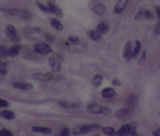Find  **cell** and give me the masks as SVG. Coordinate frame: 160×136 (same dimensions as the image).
<instances>
[{"mask_svg": "<svg viewBox=\"0 0 160 136\" xmlns=\"http://www.w3.org/2000/svg\"><path fill=\"white\" fill-rule=\"evenodd\" d=\"M87 110L92 114H101V115H109L111 110L109 107L100 105L97 103H89L87 106Z\"/></svg>", "mask_w": 160, "mask_h": 136, "instance_id": "6da1fadb", "label": "cell"}, {"mask_svg": "<svg viewBox=\"0 0 160 136\" xmlns=\"http://www.w3.org/2000/svg\"><path fill=\"white\" fill-rule=\"evenodd\" d=\"M34 51L35 53L41 54V55H47L49 53H52V48L51 46L46 44V43H42V44H37L34 45Z\"/></svg>", "mask_w": 160, "mask_h": 136, "instance_id": "7a4b0ae2", "label": "cell"}, {"mask_svg": "<svg viewBox=\"0 0 160 136\" xmlns=\"http://www.w3.org/2000/svg\"><path fill=\"white\" fill-rule=\"evenodd\" d=\"M6 33L9 39L14 43H18L20 41L21 38L19 37V35L17 34V30H16L15 27L13 25H8L6 29Z\"/></svg>", "mask_w": 160, "mask_h": 136, "instance_id": "3957f363", "label": "cell"}, {"mask_svg": "<svg viewBox=\"0 0 160 136\" xmlns=\"http://www.w3.org/2000/svg\"><path fill=\"white\" fill-rule=\"evenodd\" d=\"M132 111H133V110L128 109L127 107H126V108H122V109L117 110V112H116V117H117V118L119 119V120H127V119H129L130 117H131V116H132Z\"/></svg>", "mask_w": 160, "mask_h": 136, "instance_id": "277c9868", "label": "cell"}, {"mask_svg": "<svg viewBox=\"0 0 160 136\" xmlns=\"http://www.w3.org/2000/svg\"><path fill=\"white\" fill-rule=\"evenodd\" d=\"M32 77H33V79L39 81V82H43V83L49 82V81L53 80L54 78L53 75L51 73H41V72L35 73L34 75L32 76Z\"/></svg>", "mask_w": 160, "mask_h": 136, "instance_id": "5b68a950", "label": "cell"}, {"mask_svg": "<svg viewBox=\"0 0 160 136\" xmlns=\"http://www.w3.org/2000/svg\"><path fill=\"white\" fill-rule=\"evenodd\" d=\"M133 49L132 42L127 41L125 44L124 49H123V57L125 61H130L131 59L133 58Z\"/></svg>", "mask_w": 160, "mask_h": 136, "instance_id": "8992f818", "label": "cell"}, {"mask_svg": "<svg viewBox=\"0 0 160 136\" xmlns=\"http://www.w3.org/2000/svg\"><path fill=\"white\" fill-rule=\"evenodd\" d=\"M49 65H50V67H51L52 70L54 73H59L61 71V62L56 57H53L52 56V57L49 58Z\"/></svg>", "mask_w": 160, "mask_h": 136, "instance_id": "52a82bcc", "label": "cell"}, {"mask_svg": "<svg viewBox=\"0 0 160 136\" xmlns=\"http://www.w3.org/2000/svg\"><path fill=\"white\" fill-rule=\"evenodd\" d=\"M128 4H129V1H127V0H120V1H117V3L114 6L115 14H120L125 9V7L127 6Z\"/></svg>", "mask_w": 160, "mask_h": 136, "instance_id": "ba28073f", "label": "cell"}, {"mask_svg": "<svg viewBox=\"0 0 160 136\" xmlns=\"http://www.w3.org/2000/svg\"><path fill=\"white\" fill-rule=\"evenodd\" d=\"M101 127L100 125H96V124H92V125H85V126H81V135L82 134H89L91 132L96 131Z\"/></svg>", "mask_w": 160, "mask_h": 136, "instance_id": "9c48e42d", "label": "cell"}, {"mask_svg": "<svg viewBox=\"0 0 160 136\" xmlns=\"http://www.w3.org/2000/svg\"><path fill=\"white\" fill-rule=\"evenodd\" d=\"M137 97L133 93H131L129 96L126 98V100H125V104L127 105V108L130 109H132V110L134 109V108L137 105Z\"/></svg>", "mask_w": 160, "mask_h": 136, "instance_id": "30bf717a", "label": "cell"}, {"mask_svg": "<svg viewBox=\"0 0 160 136\" xmlns=\"http://www.w3.org/2000/svg\"><path fill=\"white\" fill-rule=\"evenodd\" d=\"M13 86L16 89L23 91H30L33 88V84L29 82H15L13 84Z\"/></svg>", "mask_w": 160, "mask_h": 136, "instance_id": "8fae6325", "label": "cell"}, {"mask_svg": "<svg viewBox=\"0 0 160 136\" xmlns=\"http://www.w3.org/2000/svg\"><path fill=\"white\" fill-rule=\"evenodd\" d=\"M131 134H132V126H131V125H129V124H125V125H123L122 126H121V128L117 132L116 135L126 136L129 135Z\"/></svg>", "mask_w": 160, "mask_h": 136, "instance_id": "7c38bea8", "label": "cell"}, {"mask_svg": "<svg viewBox=\"0 0 160 136\" xmlns=\"http://www.w3.org/2000/svg\"><path fill=\"white\" fill-rule=\"evenodd\" d=\"M47 7H48V9L50 10L51 13L54 14L56 16H58V17H62V15H63L62 11H61V9H60V7L57 6L53 2L49 1V2L47 3Z\"/></svg>", "mask_w": 160, "mask_h": 136, "instance_id": "4fadbf2b", "label": "cell"}, {"mask_svg": "<svg viewBox=\"0 0 160 136\" xmlns=\"http://www.w3.org/2000/svg\"><path fill=\"white\" fill-rule=\"evenodd\" d=\"M92 12L95 14L96 15H103L105 14V12H106V6L103 5V4H95L92 8Z\"/></svg>", "mask_w": 160, "mask_h": 136, "instance_id": "5bb4252c", "label": "cell"}, {"mask_svg": "<svg viewBox=\"0 0 160 136\" xmlns=\"http://www.w3.org/2000/svg\"><path fill=\"white\" fill-rule=\"evenodd\" d=\"M109 30V26L107 23H100L99 25L96 27V31L101 34V36L104 35V34H107Z\"/></svg>", "mask_w": 160, "mask_h": 136, "instance_id": "9a60e30c", "label": "cell"}, {"mask_svg": "<svg viewBox=\"0 0 160 136\" xmlns=\"http://www.w3.org/2000/svg\"><path fill=\"white\" fill-rule=\"evenodd\" d=\"M31 130L33 133H40V134H51L53 132L51 128L43 127V126H33Z\"/></svg>", "mask_w": 160, "mask_h": 136, "instance_id": "2e32d148", "label": "cell"}, {"mask_svg": "<svg viewBox=\"0 0 160 136\" xmlns=\"http://www.w3.org/2000/svg\"><path fill=\"white\" fill-rule=\"evenodd\" d=\"M18 16L26 21H30L32 18L31 12L29 10H24V9H18Z\"/></svg>", "mask_w": 160, "mask_h": 136, "instance_id": "e0dca14e", "label": "cell"}, {"mask_svg": "<svg viewBox=\"0 0 160 136\" xmlns=\"http://www.w3.org/2000/svg\"><path fill=\"white\" fill-rule=\"evenodd\" d=\"M87 34H88L89 38L93 40V41H95V42H99V41L102 40V36L99 34L96 30H89Z\"/></svg>", "mask_w": 160, "mask_h": 136, "instance_id": "ac0fdd59", "label": "cell"}, {"mask_svg": "<svg viewBox=\"0 0 160 136\" xmlns=\"http://www.w3.org/2000/svg\"><path fill=\"white\" fill-rule=\"evenodd\" d=\"M116 95V91L113 88H105L101 91V96L103 98H112Z\"/></svg>", "mask_w": 160, "mask_h": 136, "instance_id": "d6986e66", "label": "cell"}, {"mask_svg": "<svg viewBox=\"0 0 160 136\" xmlns=\"http://www.w3.org/2000/svg\"><path fill=\"white\" fill-rule=\"evenodd\" d=\"M58 104L61 106V108H64V109H74V108L78 107V104L70 102V101H59Z\"/></svg>", "mask_w": 160, "mask_h": 136, "instance_id": "ffe728a7", "label": "cell"}, {"mask_svg": "<svg viewBox=\"0 0 160 136\" xmlns=\"http://www.w3.org/2000/svg\"><path fill=\"white\" fill-rule=\"evenodd\" d=\"M0 116H1L2 117L6 118V119H7V120H13V119L15 118V114L14 113L13 111H11V110H7V109H6V110H3V111H1Z\"/></svg>", "mask_w": 160, "mask_h": 136, "instance_id": "44dd1931", "label": "cell"}, {"mask_svg": "<svg viewBox=\"0 0 160 136\" xmlns=\"http://www.w3.org/2000/svg\"><path fill=\"white\" fill-rule=\"evenodd\" d=\"M20 51H21V45H19V44L13 45V46H12V47H10V49H9V53H10V56H12V57L17 56V55L20 53Z\"/></svg>", "mask_w": 160, "mask_h": 136, "instance_id": "7402d4cb", "label": "cell"}, {"mask_svg": "<svg viewBox=\"0 0 160 136\" xmlns=\"http://www.w3.org/2000/svg\"><path fill=\"white\" fill-rule=\"evenodd\" d=\"M156 12H157V15H158V23L157 26L155 28V35L158 36L160 33V7L157 6L156 7Z\"/></svg>", "mask_w": 160, "mask_h": 136, "instance_id": "603a6c76", "label": "cell"}, {"mask_svg": "<svg viewBox=\"0 0 160 136\" xmlns=\"http://www.w3.org/2000/svg\"><path fill=\"white\" fill-rule=\"evenodd\" d=\"M51 24H52V26H53L55 30H59V31L63 30V26H62V24H61L57 19H55V18L52 19V20H51Z\"/></svg>", "mask_w": 160, "mask_h": 136, "instance_id": "cb8c5ba5", "label": "cell"}, {"mask_svg": "<svg viewBox=\"0 0 160 136\" xmlns=\"http://www.w3.org/2000/svg\"><path fill=\"white\" fill-rule=\"evenodd\" d=\"M140 52H141V42L139 40H136L135 45L133 47V58H136Z\"/></svg>", "mask_w": 160, "mask_h": 136, "instance_id": "d4e9b609", "label": "cell"}, {"mask_svg": "<svg viewBox=\"0 0 160 136\" xmlns=\"http://www.w3.org/2000/svg\"><path fill=\"white\" fill-rule=\"evenodd\" d=\"M9 49L10 48H8V47L5 46V45H1L0 46V57L1 58H6V57L9 56L10 55Z\"/></svg>", "mask_w": 160, "mask_h": 136, "instance_id": "484cf974", "label": "cell"}, {"mask_svg": "<svg viewBox=\"0 0 160 136\" xmlns=\"http://www.w3.org/2000/svg\"><path fill=\"white\" fill-rule=\"evenodd\" d=\"M101 82H102V76L101 75L94 76V77L92 78V83L95 87H98L101 84Z\"/></svg>", "mask_w": 160, "mask_h": 136, "instance_id": "4316f807", "label": "cell"}, {"mask_svg": "<svg viewBox=\"0 0 160 136\" xmlns=\"http://www.w3.org/2000/svg\"><path fill=\"white\" fill-rule=\"evenodd\" d=\"M25 30H26L25 31L27 33L31 32V34H35V33H38H38H41L42 32V30L40 28H38V27H28Z\"/></svg>", "mask_w": 160, "mask_h": 136, "instance_id": "83f0119b", "label": "cell"}, {"mask_svg": "<svg viewBox=\"0 0 160 136\" xmlns=\"http://www.w3.org/2000/svg\"><path fill=\"white\" fill-rule=\"evenodd\" d=\"M0 74L2 76H6L7 74V67L6 63H4L1 60H0Z\"/></svg>", "mask_w": 160, "mask_h": 136, "instance_id": "f1b7e54d", "label": "cell"}, {"mask_svg": "<svg viewBox=\"0 0 160 136\" xmlns=\"http://www.w3.org/2000/svg\"><path fill=\"white\" fill-rule=\"evenodd\" d=\"M102 130H103V133H104L105 134H107V135L112 136L115 134L114 128L111 127V126H106V127H104Z\"/></svg>", "mask_w": 160, "mask_h": 136, "instance_id": "f546056e", "label": "cell"}, {"mask_svg": "<svg viewBox=\"0 0 160 136\" xmlns=\"http://www.w3.org/2000/svg\"><path fill=\"white\" fill-rule=\"evenodd\" d=\"M0 136H13V134L8 129L4 128L0 130Z\"/></svg>", "mask_w": 160, "mask_h": 136, "instance_id": "4dcf8cb0", "label": "cell"}, {"mask_svg": "<svg viewBox=\"0 0 160 136\" xmlns=\"http://www.w3.org/2000/svg\"><path fill=\"white\" fill-rule=\"evenodd\" d=\"M142 14L143 15V17H144V18H146V19H149V20H152L153 18H154V17H153L154 15H153V14L151 13V12H150V11H144V12H143Z\"/></svg>", "mask_w": 160, "mask_h": 136, "instance_id": "1f68e13d", "label": "cell"}, {"mask_svg": "<svg viewBox=\"0 0 160 136\" xmlns=\"http://www.w3.org/2000/svg\"><path fill=\"white\" fill-rule=\"evenodd\" d=\"M81 125H77L73 129V134L74 135H81Z\"/></svg>", "mask_w": 160, "mask_h": 136, "instance_id": "d6a6232c", "label": "cell"}, {"mask_svg": "<svg viewBox=\"0 0 160 136\" xmlns=\"http://www.w3.org/2000/svg\"><path fill=\"white\" fill-rule=\"evenodd\" d=\"M37 5H38V7L40 8V9H41L42 11H44L45 13H51V12H50V10L48 9V7H47V6H45L44 4H41L40 2H38V3H37Z\"/></svg>", "mask_w": 160, "mask_h": 136, "instance_id": "836d02e7", "label": "cell"}, {"mask_svg": "<svg viewBox=\"0 0 160 136\" xmlns=\"http://www.w3.org/2000/svg\"><path fill=\"white\" fill-rule=\"evenodd\" d=\"M56 136H69V130L68 128H64Z\"/></svg>", "mask_w": 160, "mask_h": 136, "instance_id": "e575fe53", "label": "cell"}, {"mask_svg": "<svg viewBox=\"0 0 160 136\" xmlns=\"http://www.w3.org/2000/svg\"><path fill=\"white\" fill-rule=\"evenodd\" d=\"M69 41L72 44H77L79 42V38L76 36H70L69 37Z\"/></svg>", "mask_w": 160, "mask_h": 136, "instance_id": "d590c367", "label": "cell"}, {"mask_svg": "<svg viewBox=\"0 0 160 136\" xmlns=\"http://www.w3.org/2000/svg\"><path fill=\"white\" fill-rule=\"evenodd\" d=\"M9 105L7 101L4 100V99L0 98V108H6Z\"/></svg>", "mask_w": 160, "mask_h": 136, "instance_id": "8d00e7d4", "label": "cell"}, {"mask_svg": "<svg viewBox=\"0 0 160 136\" xmlns=\"http://www.w3.org/2000/svg\"><path fill=\"white\" fill-rule=\"evenodd\" d=\"M153 136H160V127L154 130L152 133Z\"/></svg>", "mask_w": 160, "mask_h": 136, "instance_id": "74e56055", "label": "cell"}, {"mask_svg": "<svg viewBox=\"0 0 160 136\" xmlns=\"http://www.w3.org/2000/svg\"><path fill=\"white\" fill-rule=\"evenodd\" d=\"M46 39L49 41V42H53V36L52 35V34H46Z\"/></svg>", "mask_w": 160, "mask_h": 136, "instance_id": "f35d334b", "label": "cell"}, {"mask_svg": "<svg viewBox=\"0 0 160 136\" xmlns=\"http://www.w3.org/2000/svg\"><path fill=\"white\" fill-rule=\"evenodd\" d=\"M112 84L117 85V86H119V85H121V83L119 82V80H117V79H114V80H112Z\"/></svg>", "mask_w": 160, "mask_h": 136, "instance_id": "ab89813d", "label": "cell"}, {"mask_svg": "<svg viewBox=\"0 0 160 136\" xmlns=\"http://www.w3.org/2000/svg\"><path fill=\"white\" fill-rule=\"evenodd\" d=\"M144 59H145V53H144V52H143V53H142V57L140 58V60H139V63H142V61L144 60Z\"/></svg>", "mask_w": 160, "mask_h": 136, "instance_id": "60d3db41", "label": "cell"}, {"mask_svg": "<svg viewBox=\"0 0 160 136\" xmlns=\"http://www.w3.org/2000/svg\"><path fill=\"white\" fill-rule=\"evenodd\" d=\"M130 136H140V135H138V134H131Z\"/></svg>", "mask_w": 160, "mask_h": 136, "instance_id": "b9f144b4", "label": "cell"}, {"mask_svg": "<svg viewBox=\"0 0 160 136\" xmlns=\"http://www.w3.org/2000/svg\"><path fill=\"white\" fill-rule=\"evenodd\" d=\"M1 80H2V77H1V76H0V81H1Z\"/></svg>", "mask_w": 160, "mask_h": 136, "instance_id": "7bdbcfd3", "label": "cell"}, {"mask_svg": "<svg viewBox=\"0 0 160 136\" xmlns=\"http://www.w3.org/2000/svg\"><path fill=\"white\" fill-rule=\"evenodd\" d=\"M94 136H99V135H94Z\"/></svg>", "mask_w": 160, "mask_h": 136, "instance_id": "ee69618b", "label": "cell"}]
</instances>
